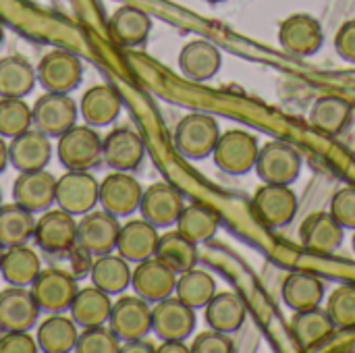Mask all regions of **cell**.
Returning <instances> with one entry per match:
<instances>
[{
    "instance_id": "cell-29",
    "label": "cell",
    "mask_w": 355,
    "mask_h": 353,
    "mask_svg": "<svg viewBox=\"0 0 355 353\" xmlns=\"http://www.w3.org/2000/svg\"><path fill=\"white\" fill-rule=\"evenodd\" d=\"M123 108V100L116 94L114 87L110 85H94L89 87L83 98H81V106L79 112L83 117V121L92 127H106L110 123L116 121V117L121 114Z\"/></svg>"
},
{
    "instance_id": "cell-32",
    "label": "cell",
    "mask_w": 355,
    "mask_h": 353,
    "mask_svg": "<svg viewBox=\"0 0 355 353\" xmlns=\"http://www.w3.org/2000/svg\"><path fill=\"white\" fill-rule=\"evenodd\" d=\"M175 227L181 235H185L189 241L200 246V243L214 239V235L220 229V216L210 206L202 202H193L183 208Z\"/></svg>"
},
{
    "instance_id": "cell-17",
    "label": "cell",
    "mask_w": 355,
    "mask_h": 353,
    "mask_svg": "<svg viewBox=\"0 0 355 353\" xmlns=\"http://www.w3.org/2000/svg\"><path fill=\"white\" fill-rule=\"evenodd\" d=\"M12 200L29 212H46L56 202V177L46 169L23 171L12 183Z\"/></svg>"
},
{
    "instance_id": "cell-40",
    "label": "cell",
    "mask_w": 355,
    "mask_h": 353,
    "mask_svg": "<svg viewBox=\"0 0 355 353\" xmlns=\"http://www.w3.org/2000/svg\"><path fill=\"white\" fill-rule=\"evenodd\" d=\"M33 112L23 98H2L0 100V135L17 137L23 131L31 129Z\"/></svg>"
},
{
    "instance_id": "cell-42",
    "label": "cell",
    "mask_w": 355,
    "mask_h": 353,
    "mask_svg": "<svg viewBox=\"0 0 355 353\" xmlns=\"http://www.w3.org/2000/svg\"><path fill=\"white\" fill-rule=\"evenodd\" d=\"M327 312L335 329H355V285L337 287L327 302Z\"/></svg>"
},
{
    "instance_id": "cell-16",
    "label": "cell",
    "mask_w": 355,
    "mask_h": 353,
    "mask_svg": "<svg viewBox=\"0 0 355 353\" xmlns=\"http://www.w3.org/2000/svg\"><path fill=\"white\" fill-rule=\"evenodd\" d=\"M183 208H185V202H183L181 191L166 181L152 183L148 189H144L141 204H139L141 218H146L158 229L177 225Z\"/></svg>"
},
{
    "instance_id": "cell-22",
    "label": "cell",
    "mask_w": 355,
    "mask_h": 353,
    "mask_svg": "<svg viewBox=\"0 0 355 353\" xmlns=\"http://www.w3.org/2000/svg\"><path fill=\"white\" fill-rule=\"evenodd\" d=\"M52 158V144L40 129H27L8 144V162L19 171H40Z\"/></svg>"
},
{
    "instance_id": "cell-54",
    "label": "cell",
    "mask_w": 355,
    "mask_h": 353,
    "mask_svg": "<svg viewBox=\"0 0 355 353\" xmlns=\"http://www.w3.org/2000/svg\"><path fill=\"white\" fill-rule=\"evenodd\" d=\"M0 206H2V191H0Z\"/></svg>"
},
{
    "instance_id": "cell-24",
    "label": "cell",
    "mask_w": 355,
    "mask_h": 353,
    "mask_svg": "<svg viewBox=\"0 0 355 353\" xmlns=\"http://www.w3.org/2000/svg\"><path fill=\"white\" fill-rule=\"evenodd\" d=\"M223 67L220 50L208 40H191L179 52V69L191 81H210Z\"/></svg>"
},
{
    "instance_id": "cell-3",
    "label": "cell",
    "mask_w": 355,
    "mask_h": 353,
    "mask_svg": "<svg viewBox=\"0 0 355 353\" xmlns=\"http://www.w3.org/2000/svg\"><path fill=\"white\" fill-rule=\"evenodd\" d=\"M56 154L67 171H92L102 160V137L92 125H75L58 137Z\"/></svg>"
},
{
    "instance_id": "cell-10",
    "label": "cell",
    "mask_w": 355,
    "mask_h": 353,
    "mask_svg": "<svg viewBox=\"0 0 355 353\" xmlns=\"http://www.w3.org/2000/svg\"><path fill=\"white\" fill-rule=\"evenodd\" d=\"M100 183L89 171H67L56 179V204L73 216L92 212L98 204Z\"/></svg>"
},
{
    "instance_id": "cell-47",
    "label": "cell",
    "mask_w": 355,
    "mask_h": 353,
    "mask_svg": "<svg viewBox=\"0 0 355 353\" xmlns=\"http://www.w3.org/2000/svg\"><path fill=\"white\" fill-rule=\"evenodd\" d=\"M156 352L158 353H189L191 352V347H189V345H185V341H177V339H173V341H162V345H158V347H156Z\"/></svg>"
},
{
    "instance_id": "cell-46",
    "label": "cell",
    "mask_w": 355,
    "mask_h": 353,
    "mask_svg": "<svg viewBox=\"0 0 355 353\" xmlns=\"http://www.w3.org/2000/svg\"><path fill=\"white\" fill-rule=\"evenodd\" d=\"M335 50L347 62H355V19L345 21L335 35Z\"/></svg>"
},
{
    "instance_id": "cell-43",
    "label": "cell",
    "mask_w": 355,
    "mask_h": 353,
    "mask_svg": "<svg viewBox=\"0 0 355 353\" xmlns=\"http://www.w3.org/2000/svg\"><path fill=\"white\" fill-rule=\"evenodd\" d=\"M331 214L343 229L355 231V187H341L331 198Z\"/></svg>"
},
{
    "instance_id": "cell-14",
    "label": "cell",
    "mask_w": 355,
    "mask_h": 353,
    "mask_svg": "<svg viewBox=\"0 0 355 353\" xmlns=\"http://www.w3.org/2000/svg\"><path fill=\"white\" fill-rule=\"evenodd\" d=\"M196 331V310L179 298H166L152 308V333L160 341H187Z\"/></svg>"
},
{
    "instance_id": "cell-13",
    "label": "cell",
    "mask_w": 355,
    "mask_h": 353,
    "mask_svg": "<svg viewBox=\"0 0 355 353\" xmlns=\"http://www.w3.org/2000/svg\"><path fill=\"white\" fill-rule=\"evenodd\" d=\"M141 196H144V189L131 173L112 171L110 175H106L100 181L98 202H100L102 210L123 218V216H131L135 210H139Z\"/></svg>"
},
{
    "instance_id": "cell-36",
    "label": "cell",
    "mask_w": 355,
    "mask_h": 353,
    "mask_svg": "<svg viewBox=\"0 0 355 353\" xmlns=\"http://www.w3.org/2000/svg\"><path fill=\"white\" fill-rule=\"evenodd\" d=\"M77 322L62 314H50L37 327V347L44 353H69L77 345Z\"/></svg>"
},
{
    "instance_id": "cell-48",
    "label": "cell",
    "mask_w": 355,
    "mask_h": 353,
    "mask_svg": "<svg viewBox=\"0 0 355 353\" xmlns=\"http://www.w3.org/2000/svg\"><path fill=\"white\" fill-rule=\"evenodd\" d=\"M121 352L125 353H133V352H156V347L154 345H150V341H146V339H135V341H127V343H123L121 345Z\"/></svg>"
},
{
    "instance_id": "cell-5",
    "label": "cell",
    "mask_w": 355,
    "mask_h": 353,
    "mask_svg": "<svg viewBox=\"0 0 355 353\" xmlns=\"http://www.w3.org/2000/svg\"><path fill=\"white\" fill-rule=\"evenodd\" d=\"M77 291V279L69 270L58 266L42 268L31 283V293L40 310L48 314H62L64 310H69Z\"/></svg>"
},
{
    "instance_id": "cell-35",
    "label": "cell",
    "mask_w": 355,
    "mask_h": 353,
    "mask_svg": "<svg viewBox=\"0 0 355 353\" xmlns=\"http://www.w3.org/2000/svg\"><path fill=\"white\" fill-rule=\"evenodd\" d=\"M71 318L77 322V327H100L106 325L110 318V310H112V302L110 295L104 293L102 289L94 287H85L79 289L73 304H71Z\"/></svg>"
},
{
    "instance_id": "cell-26",
    "label": "cell",
    "mask_w": 355,
    "mask_h": 353,
    "mask_svg": "<svg viewBox=\"0 0 355 353\" xmlns=\"http://www.w3.org/2000/svg\"><path fill=\"white\" fill-rule=\"evenodd\" d=\"M152 31V19L133 4L119 6L108 19L110 37L123 48L141 46Z\"/></svg>"
},
{
    "instance_id": "cell-52",
    "label": "cell",
    "mask_w": 355,
    "mask_h": 353,
    "mask_svg": "<svg viewBox=\"0 0 355 353\" xmlns=\"http://www.w3.org/2000/svg\"><path fill=\"white\" fill-rule=\"evenodd\" d=\"M352 250H354V254H355V233H354V239H352Z\"/></svg>"
},
{
    "instance_id": "cell-30",
    "label": "cell",
    "mask_w": 355,
    "mask_h": 353,
    "mask_svg": "<svg viewBox=\"0 0 355 353\" xmlns=\"http://www.w3.org/2000/svg\"><path fill=\"white\" fill-rule=\"evenodd\" d=\"M281 295L287 308L293 312H304L318 308L324 300V283L312 273H291L281 287Z\"/></svg>"
},
{
    "instance_id": "cell-41",
    "label": "cell",
    "mask_w": 355,
    "mask_h": 353,
    "mask_svg": "<svg viewBox=\"0 0 355 353\" xmlns=\"http://www.w3.org/2000/svg\"><path fill=\"white\" fill-rule=\"evenodd\" d=\"M123 341L110 327H87L79 333L75 352L79 353H119Z\"/></svg>"
},
{
    "instance_id": "cell-27",
    "label": "cell",
    "mask_w": 355,
    "mask_h": 353,
    "mask_svg": "<svg viewBox=\"0 0 355 353\" xmlns=\"http://www.w3.org/2000/svg\"><path fill=\"white\" fill-rule=\"evenodd\" d=\"M352 117H354V106L347 98H343V96H320L314 100L310 114H308V121L318 133H322L327 137H335V135L345 131Z\"/></svg>"
},
{
    "instance_id": "cell-49",
    "label": "cell",
    "mask_w": 355,
    "mask_h": 353,
    "mask_svg": "<svg viewBox=\"0 0 355 353\" xmlns=\"http://www.w3.org/2000/svg\"><path fill=\"white\" fill-rule=\"evenodd\" d=\"M6 164H8V144L0 135V173H4Z\"/></svg>"
},
{
    "instance_id": "cell-4",
    "label": "cell",
    "mask_w": 355,
    "mask_h": 353,
    "mask_svg": "<svg viewBox=\"0 0 355 353\" xmlns=\"http://www.w3.org/2000/svg\"><path fill=\"white\" fill-rule=\"evenodd\" d=\"M300 202L291 185L264 183L252 198V212L262 227L283 229L293 223Z\"/></svg>"
},
{
    "instance_id": "cell-38",
    "label": "cell",
    "mask_w": 355,
    "mask_h": 353,
    "mask_svg": "<svg viewBox=\"0 0 355 353\" xmlns=\"http://www.w3.org/2000/svg\"><path fill=\"white\" fill-rule=\"evenodd\" d=\"M33 231H35L33 212H29L17 202L0 206V246L12 248V246L29 243Z\"/></svg>"
},
{
    "instance_id": "cell-9",
    "label": "cell",
    "mask_w": 355,
    "mask_h": 353,
    "mask_svg": "<svg viewBox=\"0 0 355 353\" xmlns=\"http://www.w3.org/2000/svg\"><path fill=\"white\" fill-rule=\"evenodd\" d=\"M37 81L46 92L71 94L79 87L83 77V64L79 56L69 50H50L42 56L37 69Z\"/></svg>"
},
{
    "instance_id": "cell-8",
    "label": "cell",
    "mask_w": 355,
    "mask_h": 353,
    "mask_svg": "<svg viewBox=\"0 0 355 353\" xmlns=\"http://www.w3.org/2000/svg\"><path fill=\"white\" fill-rule=\"evenodd\" d=\"M108 327L116 337L127 343L135 339H146L152 333V308L150 302L135 295H121L110 310Z\"/></svg>"
},
{
    "instance_id": "cell-45",
    "label": "cell",
    "mask_w": 355,
    "mask_h": 353,
    "mask_svg": "<svg viewBox=\"0 0 355 353\" xmlns=\"http://www.w3.org/2000/svg\"><path fill=\"white\" fill-rule=\"evenodd\" d=\"M37 350V339L29 331H6L0 335V353H35Z\"/></svg>"
},
{
    "instance_id": "cell-34",
    "label": "cell",
    "mask_w": 355,
    "mask_h": 353,
    "mask_svg": "<svg viewBox=\"0 0 355 353\" xmlns=\"http://www.w3.org/2000/svg\"><path fill=\"white\" fill-rule=\"evenodd\" d=\"M40 270H42L40 256L27 243L12 246V248H6L4 250L0 275H2V279L8 285L29 287L35 281V277L40 275Z\"/></svg>"
},
{
    "instance_id": "cell-19",
    "label": "cell",
    "mask_w": 355,
    "mask_h": 353,
    "mask_svg": "<svg viewBox=\"0 0 355 353\" xmlns=\"http://www.w3.org/2000/svg\"><path fill=\"white\" fill-rule=\"evenodd\" d=\"M343 227L331 214V210L312 212L300 227L302 246L316 256H331L343 243Z\"/></svg>"
},
{
    "instance_id": "cell-55",
    "label": "cell",
    "mask_w": 355,
    "mask_h": 353,
    "mask_svg": "<svg viewBox=\"0 0 355 353\" xmlns=\"http://www.w3.org/2000/svg\"><path fill=\"white\" fill-rule=\"evenodd\" d=\"M0 333H2V331H0Z\"/></svg>"
},
{
    "instance_id": "cell-11",
    "label": "cell",
    "mask_w": 355,
    "mask_h": 353,
    "mask_svg": "<svg viewBox=\"0 0 355 353\" xmlns=\"http://www.w3.org/2000/svg\"><path fill=\"white\" fill-rule=\"evenodd\" d=\"M35 246L48 256H62L77 243V223L67 210H46L35 221Z\"/></svg>"
},
{
    "instance_id": "cell-12",
    "label": "cell",
    "mask_w": 355,
    "mask_h": 353,
    "mask_svg": "<svg viewBox=\"0 0 355 353\" xmlns=\"http://www.w3.org/2000/svg\"><path fill=\"white\" fill-rule=\"evenodd\" d=\"M146 156L141 135L131 127H114L102 137V160L112 171L133 173Z\"/></svg>"
},
{
    "instance_id": "cell-31",
    "label": "cell",
    "mask_w": 355,
    "mask_h": 353,
    "mask_svg": "<svg viewBox=\"0 0 355 353\" xmlns=\"http://www.w3.org/2000/svg\"><path fill=\"white\" fill-rule=\"evenodd\" d=\"M92 283L108 295H121L131 285V268L129 262L121 254H102L96 256L92 270Z\"/></svg>"
},
{
    "instance_id": "cell-33",
    "label": "cell",
    "mask_w": 355,
    "mask_h": 353,
    "mask_svg": "<svg viewBox=\"0 0 355 353\" xmlns=\"http://www.w3.org/2000/svg\"><path fill=\"white\" fill-rule=\"evenodd\" d=\"M37 73L31 62L21 54H8L0 58V96L25 98L35 87Z\"/></svg>"
},
{
    "instance_id": "cell-39",
    "label": "cell",
    "mask_w": 355,
    "mask_h": 353,
    "mask_svg": "<svg viewBox=\"0 0 355 353\" xmlns=\"http://www.w3.org/2000/svg\"><path fill=\"white\" fill-rule=\"evenodd\" d=\"M216 293V281L210 273L200 268H189L177 277L175 298L187 304L193 310H204L206 304Z\"/></svg>"
},
{
    "instance_id": "cell-25",
    "label": "cell",
    "mask_w": 355,
    "mask_h": 353,
    "mask_svg": "<svg viewBox=\"0 0 355 353\" xmlns=\"http://www.w3.org/2000/svg\"><path fill=\"white\" fill-rule=\"evenodd\" d=\"M158 227L148 223L146 218H135L125 225H121L119 241H116V252L127 260V262H144L156 254L158 246Z\"/></svg>"
},
{
    "instance_id": "cell-53",
    "label": "cell",
    "mask_w": 355,
    "mask_h": 353,
    "mask_svg": "<svg viewBox=\"0 0 355 353\" xmlns=\"http://www.w3.org/2000/svg\"><path fill=\"white\" fill-rule=\"evenodd\" d=\"M208 2H223V0H208Z\"/></svg>"
},
{
    "instance_id": "cell-6",
    "label": "cell",
    "mask_w": 355,
    "mask_h": 353,
    "mask_svg": "<svg viewBox=\"0 0 355 353\" xmlns=\"http://www.w3.org/2000/svg\"><path fill=\"white\" fill-rule=\"evenodd\" d=\"M256 173L264 183L291 185L302 175V156L287 141L272 139V141L260 146L258 160H256Z\"/></svg>"
},
{
    "instance_id": "cell-50",
    "label": "cell",
    "mask_w": 355,
    "mask_h": 353,
    "mask_svg": "<svg viewBox=\"0 0 355 353\" xmlns=\"http://www.w3.org/2000/svg\"><path fill=\"white\" fill-rule=\"evenodd\" d=\"M4 250H6V248H4V246H0V266H2V258H4Z\"/></svg>"
},
{
    "instance_id": "cell-23",
    "label": "cell",
    "mask_w": 355,
    "mask_h": 353,
    "mask_svg": "<svg viewBox=\"0 0 355 353\" xmlns=\"http://www.w3.org/2000/svg\"><path fill=\"white\" fill-rule=\"evenodd\" d=\"M333 331L335 322L331 320L327 308L320 306L304 312H293V318L289 322V333L302 352H310L324 345L331 339Z\"/></svg>"
},
{
    "instance_id": "cell-7",
    "label": "cell",
    "mask_w": 355,
    "mask_h": 353,
    "mask_svg": "<svg viewBox=\"0 0 355 353\" xmlns=\"http://www.w3.org/2000/svg\"><path fill=\"white\" fill-rule=\"evenodd\" d=\"M33 127L46 133L48 137H60L64 131L77 125L79 106L69 94L46 92L31 106Z\"/></svg>"
},
{
    "instance_id": "cell-1",
    "label": "cell",
    "mask_w": 355,
    "mask_h": 353,
    "mask_svg": "<svg viewBox=\"0 0 355 353\" xmlns=\"http://www.w3.org/2000/svg\"><path fill=\"white\" fill-rule=\"evenodd\" d=\"M220 133L223 131L214 117L206 112H191L177 123L173 141L183 158L204 160L212 156Z\"/></svg>"
},
{
    "instance_id": "cell-15",
    "label": "cell",
    "mask_w": 355,
    "mask_h": 353,
    "mask_svg": "<svg viewBox=\"0 0 355 353\" xmlns=\"http://www.w3.org/2000/svg\"><path fill=\"white\" fill-rule=\"evenodd\" d=\"M279 42L283 50L295 56H312L324 44L322 25L316 17L295 12L287 17L279 27Z\"/></svg>"
},
{
    "instance_id": "cell-20",
    "label": "cell",
    "mask_w": 355,
    "mask_h": 353,
    "mask_svg": "<svg viewBox=\"0 0 355 353\" xmlns=\"http://www.w3.org/2000/svg\"><path fill=\"white\" fill-rule=\"evenodd\" d=\"M177 273L162 264L156 256L137 262V268L131 273V287L133 291L150 304L162 302L175 293L177 287Z\"/></svg>"
},
{
    "instance_id": "cell-44",
    "label": "cell",
    "mask_w": 355,
    "mask_h": 353,
    "mask_svg": "<svg viewBox=\"0 0 355 353\" xmlns=\"http://www.w3.org/2000/svg\"><path fill=\"white\" fill-rule=\"evenodd\" d=\"M191 353H233L235 352V343L229 337V333L216 331V329H208L204 333H200L193 341H191Z\"/></svg>"
},
{
    "instance_id": "cell-18",
    "label": "cell",
    "mask_w": 355,
    "mask_h": 353,
    "mask_svg": "<svg viewBox=\"0 0 355 353\" xmlns=\"http://www.w3.org/2000/svg\"><path fill=\"white\" fill-rule=\"evenodd\" d=\"M119 233V216L106 210H92L83 214V218L77 223V241L94 256H102L116 250Z\"/></svg>"
},
{
    "instance_id": "cell-21",
    "label": "cell",
    "mask_w": 355,
    "mask_h": 353,
    "mask_svg": "<svg viewBox=\"0 0 355 353\" xmlns=\"http://www.w3.org/2000/svg\"><path fill=\"white\" fill-rule=\"evenodd\" d=\"M40 306L31 291L10 285L0 291V331H31L40 318Z\"/></svg>"
},
{
    "instance_id": "cell-28",
    "label": "cell",
    "mask_w": 355,
    "mask_h": 353,
    "mask_svg": "<svg viewBox=\"0 0 355 353\" xmlns=\"http://www.w3.org/2000/svg\"><path fill=\"white\" fill-rule=\"evenodd\" d=\"M206 325L223 333H235L248 318V306L235 291H216L204 308Z\"/></svg>"
},
{
    "instance_id": "cell-37",
    "label": "cell",
    "mask_w": 355,
    "mask_h": 353,
    "mask_svg": "<svg viewBox=\"0 0 355 353\" xmlns=\"http://www.w3.org/2000/svg\"><path fill=\"white\" fill-rule=\"evenodd\" d=\"M154 256L162 264H166L171 270L181 275L189 268H196L198 246L193 241H189L185 235H181L179 231H166L164 235H160Z\"/></svg>"
},
{
    "instance_id": "cell-2",
    "label": "cell",
    "mask_w": 355,
    "mask_h": 353,
    "mask_svg": "<svg viewBox=\"0 0 355 353\" xmlns=\"http://www.w3.org/2000/svg\"><path fill=\"white\" fill-rule=\"evenodd\" d=\"M258 152L260 144L256 135L245 129H227L220 133L212 158L218 171L233 177H241L256 169Z\"/></svg>"
},
{
    "instance_id": "cell-51",
    "label": "cell",
    "mask_w": 355,
    "mask_h": 353,
    "mask_svg": "<svg viewBox=\"0 0 355 353\" xmlns=\"http://www.w3.org/2000/svg\"><path fill=\"white\" fill-rule=\"evenodd\" d=\"M2 40H4V27H2V23H0V44H2Z\"/></svg>"
}]
</instances>
